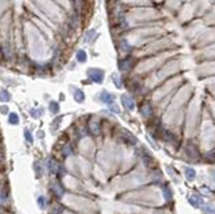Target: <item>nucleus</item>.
Wrapping results in <instances>:
<instances>
[{"label":"nucleus","instance_id":"2","mask_svg":"<svg viewBox=\"0 0 215 214\" xmlns=\"http://www.w3.org/2000/svg\"><path fill=\"white\" fill-rule=\"evenodd\" d=\"M122 137H123V140L125 141V143H128L129 146H133V144H136V137H135L132 133L128 132V131H123L122 132Z\"/></svg>","mask_w":215,"mask_h":214},{"label":"nucleus","instance_id":"15","mask_svg":"<svg viewBox=\"0 0 215 214\" xmlns=\"http://www.w3.org/2000/svg\"><path fill=\"white\" fill-rule=\"evenodd\" d=\"M0 98L3 99V102H7V100H9V94L5 91V90H3L2 93H0Z\"/></svg>","mask_w":215,"mask_h":214},{"label":"nucleus","instance_id":"4","mask_svg":"<svg viewBox=\"0 0 215 214\" xmlns=\"http://www.w3.org/2000/svg\"><path fill=\"white\" fill-rule=\"evenodd\" d=\"M100 99H102V102H104V103H107V104L114 103V95H112V94H110L108 91H102Z\"/></svg>","mask_w":215,"mask_h":214},{"label":"nucleus","instance_id":"17","mask_svg":"<svg viewBox=\"0 0 215 214\" xmlns=\"http://www.w3.org/2000/svg\"><path fill=\"white\" fill-rule=\"evenodd\" d=\"M206 160L209 161H215V151H211L206 155Z\"/></svg>","mask_w":215,"mask_h":214},{"label":"nucleus","instance_id":"1","mask_svg":"<svg viewBox=\"0 0 215 214\" xmlns=\"http://www.w3.org/2000/svg\"><path fill=\"white\" fill-rule=\"evenodd\" d=\"M103 71L99 70V69H90L89 70V77L91 78V81L96 82V83H100L103 81Z\"/></svg>","mask_w":215,"mask_h":214},{"label":"nucleus","instance_id":"19","mask_svg":"<svg viewBox=\"0 0 215 214\" xmlns=\"http://www.w3.org/2000/svg\"><path fill=\"white\" fill-rule=\"evenodd\" d=\"M112 78L115 79V81H114V82H115V85L118 86V87H120V86H122V85H120V83H119V77H118V75H112Z\"/></svg>","mask_w":215,"mask_h":214},{"label":"nucleus","instance_id":"10","mask_svg":"<svg viewBox=\"0 0 215 214\" xmlns=\"http://www.w3.org/2000/svg\"><path fill=\"white\" fill-rule=\"evenodd\" d=\"M190 202L194 206H199V205L202 204V198L199 197V196H191V197H190Z\"/></svg>","mask_w":215,"mask_h":214},{"label":"nucleus","instance_id":"9","mask_svg":"<svg viewBox=\"0 0 215 214\" xmlns=\"http://www.w3.org/2000/svg\"><path fill=\"white\" fill-rule=\"evenodd\" d=\"M77 58H78L79 62H86V60H87V54L85 50H79L78 53H77Z\"/></svg>","mask_w":215,"mask_h":214},{"label":"nucleus","instance_id":"16","mask_svg":"<svg viewBox=\"0 0 215 214\" xmlns=\"http://www.w3.org/2000/svg\"><path fill=\"white\" fill-rule=\"evenodd\" d=\"M50 110H52L53 112H58V110H60V106H58L57 102H50Z\"/></svg>","mask_w":215,"mask_h":214},{"label":"nucleus","instance_id":"5","mask_svg":"<svg viewBox=\"0 0 215 214\" xmlns=\"http://www.w3.org/2000/svg\"><path fill=\"white\" fill-rule=\"evenodd\" d=\"M119 66L122 70H129L131 67L133 66V60L132 58H125V60H123L122 62L119 64Z\"/></svg>","mask_w":215,"mask_h":214},{"label":"nucleus","instance_id":"12","mask_svg":"<svg viewBox=\"0 0 215 214\" xmlns=\"http://www.w3.org/2000/svg\"><path fill=\"white\" fill-rule=\"evenodd\" d=\"M143 160H144V163L145 164H147L148 166H151V164L153 163V157L149 153H147V152H145V153L143 155Z\"/></svg>","mask_w":215,"mask_h":214},{"label":"nucleus","instance_id":"21","mask_svg":"<svg viewBox=\"0 0 215 214\" xmlns=\"http://www.w3.org/2000/svg\"><path fill=\"white\" fill-rule=\"evenodd\" d=\"M38 205L41 206V208H44V206H45V201H44V197H40V198H38Z\"/></svg>","mask_w":215,"mask_h":214},{"label":"nucleus","instance_id":"13","mask_svg":"<svg viewBox=\"0 0 215 214\" xmlns=\"http://www.w3.org/2000/svg\"><path fill=\"white\" fill-rule=\"evenodd\" d=\"M185 173H186V176H187L189 180H193L195 177V170L191 169V168H186V169H185Z\"/></svg>","mask_w":215,"mask_h":214},{"label":"nucleus","instance_id":"18","mask_svg":"<svg viewBox=\"0 0 215 214\" xmlns=\"http://www.w3.org/2000/svg\"><path fill=\"white\" fill-rule=\"evenodd\" d=\"M25 139H27L28 141H31V143H32V141H33V137H32L31 132H29L28 130H27V131H25Z\"/></svg>","mask_w":215,"mask_h":214},{"label":"nucleus","instance_id":"6","mask_svg":"<svg viewBox=\"0 0 215 214\" xmlns=\"http://www.w3.org/2000/svg\"><path fill=\"white\" fill-rule=\"evenodd\" d=\"M186 153H189V156H191V157H198V148L195 146H193V144H189L186 147V150H185Z\"/></svg>","mask_w":215,"mask_h":214},{"label":"nucleus","instance_id":"7","mask_svg":"<svg viewBox=\"0 0 215 214\" xmlns=\"http://www.w3.org/2000/svg\"><path fill=\"white\" fill-rule=\"evenodd\" d=\"M90 130L94 135H99L100 133V124L98 122H91L90 123Z\"/></svg>","mask_w":215,"mask_h":214},{"label":"nucleus","instance_id":"3","mask_svg":"<svg viewBox=\"0 0 215 214\" xmlns=\"http://www.w3.org/2000/svg\"><path fill=\"white\" fill-rule=\"evenodd\" d=\"M122 100H123V104H124L128 110H133L135 108V102H133V99L129 95H123Z\"/></svg>","mask_w":215,"mask_h":214},{"label":"nucleus","instance_id":"11","mask_svg":"<svg viewBox=\"0 0 215 214\" xmlns=\"http://www.w3.org/2000/svg\"><path fill=\"white\" fill-rule=\"evenodd\" d=\"M8 119H9V123H11V124H17V123H19V117H17L16 112H11Z\"/></svg>","mask_w":215,"mask_h":214},{"label":"nucleus","instance_id":"8","mask_svg":"<svg viewBox=\"0 0 215 214\" xmlns=\"http://www.w3.org/2000/svg\"><path fill=\"white\" fill-rule=\"evenodd\" d=\"M141 114H143V117H145V118L151 117V115H152V107H151V104H145V106L141 107Z\"/></svg>","mask_w":215,"mask_h":214},{"label":"nucleus","instance_id":"20","mask_svg":"<svg viewBox=\"0 0 215 214\" xmlns=\"http://www.w3.org/2000/svg\"><path fill=\"white\" fill-rule=\"evenodd\" d=\"M164 194H166L168 196V199H170V196H172V194H170V190H168V188H164Z\"/></svg>","mask_w":215,"mask_h":214},{"label":"nucleus","instance_id":"14","mask_svg":"<svg viewBox=\"0 0 215 214\" xmlns=\"http://www.w3.org/2000/svg\"><path fill=\"white\" fill-rule=\"evenodd\" d=\"M75 100L77 102H83V100H85V94H83L81 90H78V91L75 93Z\"/></svg>","mask_w":215,"mask_h":214}]
</instances>
